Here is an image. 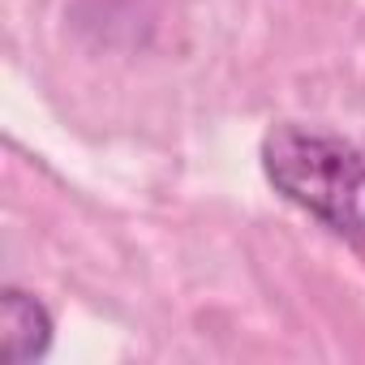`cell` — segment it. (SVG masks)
I'll list each match as a JSON object with an SVG mask.
<instances>
[{"label":"cell","mask_w":365,"mask_h":365,"mask_svg":"<svg viewBox=\"0 0 365 365\" xmlns=\"http://www.w3.org/2000/svg\"><path fill=\"white\" fill-rule=\"evenodd\" d=\"M267 185L344 241H365V155L309 125H275L262 138Z\"/></svg>","instance_id":"6da1fadb"},{"label":"cell","mask_w":365,"mask_h":365,"mask_svg":"<svg viewBox=\"0 0 365 365\" xmlns=\"http://www.w3.org/2000/svg\"><path fill=\"white\" fill-rule=\"evenodd\" d=\"M52 309L26 292V288H5L0 292V361L5 365H26V361H39L48 356L52 348Z\"/></svg>","instance_id":"7a4b0ae2"}]
</instances>
